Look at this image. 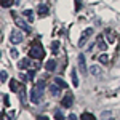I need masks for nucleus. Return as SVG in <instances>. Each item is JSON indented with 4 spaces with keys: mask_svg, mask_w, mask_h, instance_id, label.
Wrapping results in <instances>:
<instances>
[{
    "mask_svg": "<svg viewBox=\"0 0 120 120\" xmlns=\"http://www.w3.org/2000/svg\"><path fill=\"white\" fill-rule=\"evenodd\" d=\"M34 75H35V72H34V71H29V77H30V79H32Z\"/></svg>",
    "mask_w": 120,
    "mask_h": 120,
    "instance_id": "27",
    "label": "nucleus"
},
{
    "mask_svg": "<svg viewBox=\"0 0 120 120\" xmlns=\"http://www.w3.org/2000/svg\"><path fill=\"white\" fill-rule=\"evenodd\" d=\"M71 75H72V85H74V86H79V77H77V72H75V69H72V71H71Z\"/></svg>",
    "mask_w": 120,
    "mask_h": 120,
    "instance_id": "12",
    "label": "nucleus"
},
{
    "mask_svg": "<svg viewBox=\"0 0 120 120\" xmlns=\"http://www.w3.org/2000/svg\"><path fill=\"white\" fill-rule=\"evenodd\" d=\"M59 90H61V86H58L56 83H53V85L50 86V93H51L53 96H56V94H59Z\"/></svg>",
    "mask_w": 120,
    "mask_h": 120,
    "instance_id": "14",
    "label": "nucleus"
},
{
    "mask_svg": "<svg viewBox=\"0 0 120 120\" xmlns=\"http://www.w3.org/2000/svg\"><path fill=\"white\" fill-rule=\"evenodd\" d=\"M90 72H91L93 75H101V69H99L98 66H93V67H90Z\"/></svg>",
    "mask_w": 120,
    "mask_h": 120,
    "instance_id": "16",
    "label": "nucleus"
},
{
    "mask_svg": "<svg viewBox=\"0 0 120 120\" xmlns=\"http://www.w3.org/2000/svg\"><path fill=\"white\" fill-rule=\"evenodd\" d=\"M29 56H30L32 59H35V61H40V59H43V56H45V50H43L42 43L35 42V43L32 45V48L29 50Z\"/></svg>",
    "mask_w": 120,
    "mask_h": 120,
    "instance_id": "2",
    "label": "nucleus"
},
{
    "mask_svg": "<svg viewBox=\"0 0 120 120\" xmlns=\"http://www.w3.org/2000/svg\"><path fill=\"white\" fill-rule=\"evenodd\" d=\"M55 117H56V119H63V114H61V112H56Z\"/></svg>",
    "mask_w": 120,
    "mask_h": 120,
    "instance_id": "26",
    "label": "nucleus"
},
{
    "mask_svg": "<svg viewBox=\"0 0 120 120\" xmlns=\"http://www.w3.org/2000/svg\"><path fill=\"white\" fill-rule=\"evenodd\" d=\"M106 35H107V38H109V42L114 40V34L111 32V29H107V30H106Z\"/></svg>",
    "mask_w": 120,
    "mask_h": 120,
    "instance_id": "22",
    "label": "nucleus"
},
{
    "mask_svg": "<svg viewBox=\"0 0 120 120\" xmlns=\"http://www.w3.org/2000/svg\"><path fill=\"white\" fill-rule=\"evenodd\" d=\"M30 59H32L30 56H29V58H26V59H21V61L18 63V69H26V67L30 64Z\"/></svg>",
    "mask_w": 120,
    "mask_h": 120,
    "instance_id": "8",
    "label": "nucleus"
},
{
    "mask_svg": "<svg viewBox=\"0 0 120 120\" xmlns=\"http://www.w3.org/2000/svg\"><path fill=\"white\" fill-rule=\"evenodd\" d=\"M45 69H46V71H50V72H53V71L56 69V61H55V59H48L46 64H45Z\"/></svg>",
    "mask_w": 120,
    "mask_h": 120,
    "instance_id": "7",
    "label": "nucleus"
},
{
    "mask_svg": "<svg viewBox=\"0 0 120 120\" xmlns=\"http://www.w3.org/2000/svg\"><path fill=\"white\" fill-rule=\"evenodd\" d=\"M0 79H2V83L7 82V71H5V69H2V72H0Z\"/></svg>",
    "mask_w": 120,
    "mask_h": 120,
    "instance_id": "21",
    "label": "nucleus"
},
{
    "mask_svg": "<svg viewBox=\"0 0 120 120\" xmlns=\"http://www.w3.org/2000/svg\"><path fill=\"white\" fill-rule=\"evenodd\" d=\"M79 66H80V71L82 72H86V63H85L83 55H79Z\"/></svg>",
    "mask_w": 120,
    "mask_h": 120,
    "instance_id": "9",
    "label": "nucleus"
},
{
    "mask_svg": "<svg viewBox=\"0 0 120 120\" xmlns=\"http://www.w3.org/2000/svg\"><path fill=\"white\" fill-rule=\"evenodd\" d=\"M22 15H24V16H27L30 21L34 19V13H32V10H24V11H22Z\"/></svg>",
    "mask_w": 120,
    "mask_h": 120,
    "instance_id": "19",
    "label": "nucleus"
},
{
    "mask_svg": "<svg viewBox=\"0 0 120 120\" xmlns=\"http://www.w3.org/2000/svg\"><path fill=\"white\" fill-rule=\"evenodd\" d=\"M0 3H2L3 8H10L13 5V0H0Z\"/></svg>",
    "mask_w": 120,
    "mask_h": 120,
    "instance_id": "17",
    "label": "nucleus"
},
{
    "mask_svg": "<svg viewBox=\"0 0 120 120\" xmlns=\"http://www.w3.org/2000/svg\"><path fill=\"white\" fill-rule=\"evenodd\" d=\"M24 40V35L19 32V30H11V34H10V42L13 43V45H18Z\"/></svg>",
    "mask_w": 120,
    "mask_h": 120,
    "instance_id": "3",
    "label": "nucleus"
},
{
    "mask_svg": "<svg viewBox=\"0 0 120 120\" xmlns=\"http://www.w3.org/2000/svg\"><path fill=\"white\" fill-rule=\"evenodd\" d=\"M55 83L58 85V86H61V88H67V83H66L63 79H59V77H56V79H55Z\"/></svg>",
    "mask_w": 120,
    "mask_h": 120,
    "instance_id": "15",
    "label": "nucleus"
},
{
    "mask_svg": "<svg viewBox=\"0 0 120 120\" xmlns=\"http://www.w3.org/2000/svg\"><path fill=\"white\" fill-rule=\"evenodd\" d=\"M91 35H93V29H91V27L85 29V32L82 34V37H80V43H79V45H80V46H83L85 43H86V40H88V38L91 37Z\"/></svg>",
    "mask_w": 120,
    "mask_h": 120,
    "instance_id": "4",
    "label": "nucleus"
},
{
    "mask_svg": "<svg viewBox=\"0 0 120 120\" xmlns=\"http://www.w3.org/2000/svg\"><path fill=\"white\" fill-rule=\"evenodd\" d=\"M15 22H16V26H18L21 30H24V32H29V30H30L29 24H27V22H26L22 18H16V19H15Z\"/></svg>",
    "mask_w": 120,
    "mask_h": 120,
    "instance_id": "5",
    "label": "nucleus"
},
{
    "mask_svg": "<svg viewBox=\"0 0 120 120\" xmlns=\"http://www.w3.org/2000/svg\"><path fill=\"white\" fill-rule=\"evenodd\" d=\"M72 102H74V96H72V94H66L64 98L61 99V106H63V107H71Z\"/></svg>",
    "mask_w": 120,
    "mask_h": 120,
    "instance_id": "6",
    "label": "nucleus"
},
{
    "mask_svg": "<svg viewBox=\"0 0 120 120\" xmlns=\"http://www.w3.org/2000/svg\"><path fill=\"white\" fill-rule=\"evenodd\" d=\"M98 48H101V50H106L107 48V43H104V38H102V35H98Z\"/></svg>",
    "mask_w": 120,
    "mask_h": 120,
    "instance_id": "11",
    "label": "nucleus"
},
{
    "mask_svg": "<svg viewBox=\"0 0 120 120\" xmlns=\"http://www.w3.org/2000/svg\"><path fill=\"white\" fill-rule=\"evenodd\" d=\"M82 119H94V115H93V114H88V112H85V114H82Z\"/></svg>",
    "mask_w": 120,
    "mask_h": 120,
    "instance_id": "23",
    "label": "nucleus"
},
{
    "mask_svg": "<svg viewBox=\"0 0 120 120\" xmlns=\"http://www.w3.org/2000/svg\"><path fill=\"white\" fill-rule=\"evenodd\" d=\"M19 94H21V101L26 102V91H24V86L21 85V88H19Z\"/></svg>",
    "mask_w": 120,
    "mask_h": 120,
    "instance_id": "20",
    "label": "nucleus"
},
{
    "mask_svg": "<svg viewBox=\"0 0 120 120\" xmlns=\"http://www.w3.org/2000/svg\"><path fill=\"white\" fill-rule=\"evenodd\" d=\"M3 102H5V106H7V107L10 106V99H8V96H7V94L3 96Z\"/></svg>",
    "mask_w": 120,
    "mask_h": 120,
    "instance_id": "25",
    "label": "nucleus"
},
{
    "mask_svg": "<svg viewBox=\"0 0 120 120\" xmlns=\"http://www.w3.org/2000/svg\"><path fill=\"white\" fill-rule=\"evenodd\" d=\"M10 55H11V58H18V51H16V50H11V51H10Z\"/></svg>",
    "mask_w": 120,
    "mask_h": 120,
    "instance_id": "24",
    "label": "nucleus"
},
{
    "mask_svg": "<svg viewBox=\"0 0 120 120\" xmlns=\"http://www.w3.org/2000/svg\"><path fill=\"white\" fill-rule=\"evenodd\" d=\"M38 15L40 16H46L48 15V7L46 5H38Z\"/></svg>",
    "mask_w": 120,
    "mask_h": 120,
    "instance_id": "13",
    "label": "nucleus"
},
{
    "mask_svg": "<svg viewBox=\"0 0 120 120\" xmlns=\"http://www.w3.org/2000/svg\"><path fill=\"white\" fill-rule=\"evenodd\" d=\"M99 61H101L102 64H107V63H109V55H106V53H102V55L99 56Z\"/></svg>",
    "mask_w": 120,
    "mask_h": 120,
    "instance_id": "18",
    "label": "nucleus"
},
{
    "mask_svg": "<svg viewBox=\"0 0 120 120\" xmlns=\"http://www.w3.org/2000/svg\"><path fill=\"white\" fill-rule=\"evenodd\" d=\"M43 93H45V80H38L34 86H32V91H30V101L34 104H38L43 98Z\"/></svg>",
    "mask_w": 120,
    "mask_h": 120,
    "instance_id": "1",
    "label": "nucleus"
},
{
    "mask_svg": "<svg viewBox=\"0 0 120 120\" xmlns=\"http://www.w3.org/2000/svg\"><path fill=\"white\" fill-rule=\"evenodd\" d=\"M19 88H21V86L18 85V80H15V79L10 80V90H11V91H19Z\"/></svg>",
    "mask_w": 120,
    "mask_h": 120,
    "instance_id": "10",
    "label": "nucleus"
}]
</instances>
